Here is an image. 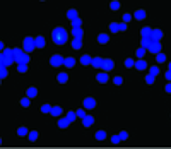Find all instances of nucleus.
I'll return each mask as SVG.
<instances>
[{
  "instance_id": "4c0bfd02",
  "label": "nucleus",
  "mask_w": 171,
  "mask_h": 149,
  "mask_svg": "<svg viewBox=\"0 0 171 149\" xmlns=\"http://www.w3.org/2000/svg\"><path fill=\"white\" fill-rule=\"evenodd\" d=\"M76 117H77V112H68V113H67V118H68L70 122L76 120Z\"/></svg>"
},
{
  "instance_id": "4468645a",
  "label": "nucleus",
  "mask_w": 171,
  "mask_h": 149,
  "mask_svg": "<svg viewBox=\"0 0 171 149\" xmlns=\"http://www.w3.org/2000/svg\"><path fill=\"white\" fill-rule=\"evenodd\" d=\"M135 69H137V70H146V69H147V64L140 58V60L135 62Z\"/></svg>"
},
{
  "instance_id": "4be33fe9",
  "label": "nucleus",
  "mask_w": 171,
  "mask_h": 149,
  "mask_svg": "<svg viewBox=\"0 0 171 149\" xmlns=\"http://www.w3.org/2000/svg\"><path fill=\"white\" fill-rule=\"evenodd\" d=\"M134 17H135V19H139V21H142L144 17H146V10H142V9H140V10H137V12L134 14Z\"/></svg>"
},
{
  "instance_id": "f704fd0d",
  "label": "nucleus",
  "mask_w": 171,
  "mask_h": 149,
  "mask_svg": "<svg viewBox=\"0 0 171 149\" xmlns=\"http://www.w3.org/2000/svg\"><path fill=\"white\" fill-rule=\"evenodd\" d=\"M7 67H5V65H2V67H0V77H2V79H5V77H7Z\"/></svg>"
},
{
  "instance_id": "9d476101",
  "label": "nucleus",
  "mask_w": 171,
  "mask_h": 149,
  "mask_svg": "<svg viewBox=\"0 0 171 149\" xmlns=\"http://www.w3.org/2000/svg\"><path fill=\"white\" fill-rule=\"evenodd\" d=\"M22 55H24V52L21 48H14V60L17 62V64H19L21 62V58H22Z\"/></svg>"
},
{
  "instance_id": "6e6552de",
  "label": "nucleus",
  "mask_w": 171,
  "mask_h": 149,
  "mask_svg": "<svg viewBox=\"0 0 171 149\" xmlns=\"http://www.w3.org/2000/svg\"><path fill=\"white\" fill-rule=\"evenodd\" d=\"M92 124H94V118H92V115H86V117L82 118V125H84V127H91Z\"/></svg>"
},
{
  "instance_id": "f257e3e1",
  "label": "nucleus",
  "mask_w": 171,
  "mask_h": 149,
  "mask_svg": "<svg viewBox=\"0 0 171 149\" xmlns=\"http://www.w3.org/2000/svg\"><path fill=\"white\" fill-rule=\"evenodd\" d=\"M52 38H53V41H55L56 45H64V43H67L68 34H67V31H65L64 28H56V29H53Z\"/></svg>"
},
{
  "instance_id": "6ab92c4d",
  "label": "nucleus",
  "mask_w": 171,
  "mask_h": 149,
  "mask_svg": "<svg viewBox=\"0 0 171 149\" xmlns=\"http://www.w3.org/2000/svg\"><path fill=\"white\" fill-rule=\"evenodd\" d=\"M36 40V48H43L45 46V38L43 36H38V38H34Z\"/></svg>"
},
{
  "instance_id": "9b49d317",
  "label": "nucleus",
  "mask_w": 171,
  "mask_h": 149,
  "mask_svg": "<svg viewBox=\"0 0 171 149\" xmlns=\"http://www.w3.org/2000/svg\"><path fill=\"white\" fill-rule=\"evenodd\" d=\"M161 38H163V31H161V29H152V40L161 41Z\"/></svg>"
},
{
  "instance_id": "2eb2a0df",
  "label": "nucleus",
  "mask_w": 171,
  "mask_h": 149,
  "mask_svg": "<svg viewBox=\"0 0 171 149\" xmlns=\"http://www.w3.org/2000/svg\"><path fill=\"white\" fill-rule=\"evenodd\" d=\"M68 124H70V120H68L67 117H65V118H60V120H58V127H60V129H67Z\"/></svg>"
},
{
  "instance_id": "423d86ee",
  "label": "nucleus",
  "mask_w": 171,
  "mask_h": 149,
  "mask_svg": "<svg viewBox=\"0 0 171 149\" xmlns=\"http://www.w3.org/2000/svg\"><path fill=\"white\" fill-rule=\"evenodd\" d=\"M113 67H115V62L110 60V58H106V60H103V70L104 72H108V70H113Z\"/></svg>"
},
{
  "instance_id": "2f4dec72",
  "label": "nucleus",
  "mask_w": 171,
  "mask_h": 149,
  "mask_svg": "<svg viewBox=\"0 0 171 149\" xmlns=\"http://www.w3.org/2000/svg\"><path fill=\"white\" fill-rule=\"evenodd\" d=\"M110 9H111V10H118V9H120V2H118V0H113L111 4H110Z\"/></svg>"
},
{
  "instance_id": "7ed1b4c3",
  "label": "nucleus",
  "mask_w": 171,
  "mask_h": 149,
  "mask_svg": "<svg viewBox=\"0 0 171 149\" xmlns=\"http://www.w3.org/2000/svg\"><path fill=\"white\" fill-rule=\"evenodd\" d=\"M36 48V40H33V38H24V52H33V50Z\"/></svg>"
},
{
  "instance_id": "e433bc0d",
  "label": "nucleus",
  "mask_w": 171,
  "mask_h": 149,
  "mask_svg": "<svg viewBox=\"0 0 171 149\" xmlns=\"http://www.w3.org/2000/svg\"><path fill=\"white\" fill-rule=\"evenodd\" d=\"M21 105H22V106H29V105H31V98H22V100H21Z\"/></svg>"
},
{
  "instance_id": "7c9ffc66",
  "label": "nucleus",
  "mask_w": 171,
  "mask_h": 149,
  "mask_svg": "<svg viewBox=\"0 0 171 149\" xmlns=\"http://www.w3.org/2000/svg\"><path fill=\"white\" fill-rule=\"evenodd\" d=\"M110 29H111V33H118L120 31V24L118 22H111V24H110Z\"/></svg>"
},
{
  "instance_id": "ddd939ff",
  "label": "nucleus",
  "mask_w": 171,
  "mask_h": 149,
  "mask_svg": "<svg viewBox=\"0 0 171 149\" xmlns=\"http://www.w3.org/2000/svg\"><path fill=\"white\" fill-rule=\"evenodd\" d=\"M92 67L101 69V67H103V58H99V57H94V58H92Z\"/></svg>"
},
{
  "instance_id": "a19ab883",
  "label": "nucleus",
  "mask_w": 171,
  "mask_h": 149,
  "mask_svg": "<svg viewBox=\"0 0 171 149\" xmlns=\"http://www.w3.org/2000/svg\"><path fill=\"white\" fill-rule=\"evenodd\" d=\"M29 141H36V139H38V132H36V130H33V132H29Z\"/></svg>"
},
{
  "instance_id": "c03bdc74",
  "label": "nucleus",
  "mask_w": 171,
  "mask_h": 149,
  "mask_svg": "<svg viewBox=\"0 0 171 149\" xmlns=\"http://www.w3.org/2000/svg\"><path fill=\"white\" fill-rule=\"evenodd\" d=\"M149 72H151L152 76H157V74H159V69H157V67H151V69H149Z\"/></svg>"
},
{
  "instance_id": "f3484780",
  "label": "nucleus",
  "mask_w": 171,
  "mask_h": 149,
  "mask_svg": "<svg viewBox=\"0 0 171 149\" xmlns=\"http://www.w3.org/2000/svg\"><path fill=\"white\" fill-rule=\"evenodd\" d=\"M80 64H82V65H89V64H92V58L89 55H84V57H80Z\"/></svg>"
},
{
  "instance_id": "ea45409f",
  "label": "nucleus",
  "mask_w": 171,
  "mask_h": 149,
  "mask_svg": "<svg viewBox=\"0 0 171 149\" xmlns=\"http://www.w3.org/2000/svg\"><path fill=\"white\" fill-rule=\"evenodd\" d=\"M125 67H135V62H134V58H127V60H125Z\"/></svg>"
},
{
  "instance_id": "5701e85b",
  "label": "nucleus",
  "mask_w": 171,
  "mask_h": 149,
  "mask_svg": "<svg viewBox=\"0 0 171 149\" xmlns=\"http://www.w3.org/2000/svg\"><path fill=\"white\" fill-rule=\"evenodd\" d=\"M96 139H98V141H104V139H106V132H104V130H98V132H96Z\"/></svg>"
},
{
  "instance_id": "473e14b6",
  "label": "nucleus",
  "mask_w": 171,
  "mask_h": 149,
  "mask_svg": "<svg viewBox=\"0 0 171 149\" xmlns=\"http://www.w3.org/2000/svg\"><path fill=\"white\" fill-rule=\"evenodd\" d=\"M17 134H19L21 137H26V135H29V132H28V129H26V127H21V129L17 130Z\"/></svg>"
},
{
  "instance_id": "09e8293b",
  "label": "nucleus",
  "mask_w": 171,
  "mask_h": 149,
  "mask_svg": "<svg viewBox=\"0 0 171 149\" xmlns=\"http://www.w3.org/2000/svg\"><path fill=\"white\" fill-rule=\"evenodd\" d=\"M128 21H132V14H125L123 16V22H128Z\"/></svg>"
},
{
  "instance_id": "39448f33",
  "label": "nucleus",
  "mask_w": 171,
  "mask_h": 149,
  "mask_svg": "<svg viewBox=\"0 0 171 149\" xmlns=\"http://www.w3.org/2000/svg\"><path fill=\"white\" fill-rule=\"evenodd\" d=\"M147 52H151V53H159L161 52V41H154V40H152V43H151V46L147 48Z\"/></svg>"
},
{
  "instance_id": "49530a36",
  "label": "nucleus",
  "mask_w": 171,
  "mask_h": 149,
  "mask_svg": "<svg viewBox=\"0 0 171 149\" xmlns=\"http://www.w3.org/2000/svg\"><path fill=\"white\" fill-rule=\"evenodd\" d=\"M127 137H128V134L125 132V130L123 132H120V139H122V141H127Z\"/></svg>"
},
{
  "instance_id": "1a4fd4ad",
  "label": "nucleus",
  "mask_w": 171,
  "mask_h": 149,
  "mask_svg": "<svg viewBox=\"0 0 171 149\" xmlns=\"http://www.w3.org/2000/svg\"><path fill=\"white\" fill-rule=\"evenodd\" d=\"M140 34H142V38H149V40H152V29L151 28H142V29H140Z\"/></svg>"
},
{
  "instance_id": "8fccbe9b",
  "label": "nucleus",
  "mask_w": 171,
  "mask_h": 149,
  "mask_svg": "<svg viewBox=\"0 0 171 149\" xmlns=\"http://www.w3.org/2000/svg\"><path fill=\"white\" fill-rule=\"evenodd\" d=\"M127 29V22H120V31H125Z\"/></svg>"
},
{
  "instance_id": "dca6fc26",
  "label": "nucleus",
  "mask_w": 171,
  "mask_h": 149,
  "mask_svg": "<svg viewBox=\"0 0 171 149\" xmlns=\"http://www.w3.org/2000/svg\"><path fill=\"white\" fill-rule=\"evenodd\" d=\"M72 48L74 50L82 48V41H80V38H74V41H72Z\"/></svg>"
},
{
  "instance_id": "aec40b11",
  "label": "nucleus",
  "mask_w": 171,
  "mask_h": 149,
  "mask_svg": "<svg viewBox=\"0 0 171 149\" xmlns=\"http://www.w3.org/2000/svg\"><path fill=\"white\" fill-rule=\"evenodd\" d=\"M72 34H74V38H82V29L80 28H72Z\"/></svg>"
},
{
  "instance_id": "c9c22d12",
  "label": "nucleus",
  "mask_w": 171,
  "mask_h": 149,
  "mask_svg": "<svg viewBox=\"0 0 171 149\" xmlns=\"http://www.w3.org/2000/svg\"><path fill=\"white\" fill-rule=\"evenodd\" d=\"M52 108H53L52 105H43L41 106V112L43 113H52Z\"/></svg>"
},
{
  "instance_id": "a878e982",
  "label": "nucleus",
  "mask_w": 171,
  "mask_h": 149,
  "mask_svg": "<svg viewBox=\"0 0 171 149\" xmlns=\"http://www.w3.org/2000/svg\"><path fill=\"white\" fill-rule=\"evenodd\" d=\"M56 79H58V82H67V81H68V76H67L65 72H60Z\"/></svg>"
},
{
  "instance_id": "864d4df0",
  "label": "nucleus",
  "mask_w": 171,
  "mask_h": 149,
  "mask_svg": "<svg viewBox=\"0 0 171 149\" xmlns=\"http://www.w3.org/2000/svg\"><path fill=\"white\" fill-rule=\"evenodd\" d=\"M169 70H171V62H169Z\"/></svg>"
},
{
  "instance_id": "cd10ccee",
  "label": "nucleus",
  "mask_w": 171,
  "mask_h": 149,
  "mask_svg": "<svg viewBox=\"0 0 171 149\" xmlns=\"http://www.w3.org/2000/svg\"><path fill=\"white\" fill-rule=\"evenodd\" d=\"M156 60L159 62V64H163V62H166V55H164V53H156Z\"/></svg>"
},
{
  "instance_id": "b1692460",
  "label": "nucleus",
  "mask_w": 171,
  "mask_h": 149,
  "mask_svg": "<svg viewBox=\"0 0 171 149\" xmlns=\"http://www.w3.org/2000/svg\"><path fill=\"white\" fill-rule=\"evenodd\" d=\"M98 41H99L101 45H106L108 41H110V38H108V34H99V36H98Z\"/></svg>"
},
{
  "instance_id": "c756f323",
  "label": "nucleus",
  "mask_w": 171,
  "mask_h": 149,
  "mask_svg": "<svg viewBox=\"0 0 171 149\" xmlns=\"http://www.w3.org/2000/svg\"><path fill=\"white\" fill-rule=\"evenodd\" d=\"M17 70H19L21 74L28 72V64H19V65H17Z\"/></svg>"
},
{
  "instance_id": "c85d7f7f",
  "label": "nucleus",
  "mask_w": 171,
  "mask_h": 149,
  "mask_svg": "<svg viewBox=\"0 0 171 149\" xmlns=\"http://www.w3.org/2000/svg\"><path fill=\"white\" fill-rule=\"evenodd\" d=\"M140 43H142V46L146 50L149 48V46H151V43H152V40H149V38H142V41H140Z\"/></svg>"
},
{
  "instance_id": "79ce46f5",
  "label": "nucleus",
  "mask_w": 171,
  "mask_h": 149,
  "mask_svg": "<svg viewBox=\"0 0 171 149\" xmlns=\"http://www.w3.org/2000/svg\"><path fill=\"white\" fill-rule=\"evenodd\" d=\"M120 141H122V139H120V134H116V135L111 137V142H113V144H118Z\"/></svg>"
},
{
  "instance_id": "f8f14e48",
  "label": "nucleus",
  "mask_w": 171,
  "mask_h": 149,
  "mask_svg": "<svg viewBox=\"0 0 171 149\" xmlns=\"http://www.w3.org/2000/svg\"><path fill=\"white\" fill-rule=\"evenodd\" d=\"M96 79H98V82H108V72H99L98 76H96Z\"/></svg>"
},
{
  "instance_id": "20e7f679",
  "label": "nucleus",
  "mask_w": 171,
  "mask_h": 149,
  "mask_svg": "<svg viewBox=\"0 0 171 149\" xmlns=\"http://www.w3.org/2000/svg\"><path fill=\"white\" fill-rule=\"evenodd\" d=\"M50 64H52L53 67H60V65L65 64V58L62 55H53L52 58H50Z\"/></svg>"
},
{
  "instance_id": "0eeeda50",
  "label": "nucleus",
  "mask_w": 171,
  "mask_h": 149,
  "mask_svg": "<svg viewBox=\"0 0 171 149\" xmlns=\"http://www.w3.org/2000/svg\"><path fill=\"white\" fill-rule=\"evenodd\" d=\"M96 106V100L94 98H86V100H84V108L86 110H92Z\"/></svg>"
},
{
  "instance_id": "412c9836",
  "label": "nucleus",
  "mask_w": 171,
  "mask_h": 149,
  "mask_svg": "<svg viewBox=\"0 0 171 149\" xmlns=\"http://www.w3.org/2000/svg\"><path fill=\"white\" fill-rule=\"evenodd\" d=\"M62 115V108L60 106H53L52 108V117H60Z\"/></svg>"
},
{
  "instance_id": "37998d69",
  "label": "nucleus",
  "mask_w": 171,
  "mask_h": 149,
  "mask_svg": "<svg viewBox=\"0 0 171 149\" xmlns=\"http://www.w3.org/2000/svg\"><path fill=\"white\" fill-rule=\"evenodd\" d=\"M146 55V48H144V46H140L139 50H137V57H144Z\"/></svg>"
},
{
  "instance_id": "a18cd8bd",
  "label": "nucleus",
  "mask_w": 171,
  "mask_h": 149,
  "mask_svg": "<svg viewBox=\"0 0 171 149\" xmlns=\"http://www.w3.org/2000/svg\"><path fill=\"white\" fill-rule=\"evenodd\" d=\"M113 82H115L116 86H122V84H123V79H122V77H115V79H113Z\"/></svg>"
},
{
  "instance_id": "72a5a7b5",
  "label": "nucleus",
  "mask_w": 171,
  "mask_h": 149,
  "mask_svg": "<svg viewBox=\"0 0 171 149\" xmlns=\"http://www.w3.org/2000/svg\"><path fill=\"white\" fill-rule=\"evenodd\" d=\"M80 24H82V21H80L79 17L72 19V28H80Z\"/></svg>"
},
{
  "instance_id": "bb28decb",
  "label": "nucleus",
  "mask_w": 171,
  "mask_h": 149,
  "mask_svg": "<svg viewBox=\"0 0 171 149\" xmlns=\"http://www.w3.org/2000/svg\"><path fill=\"white\" fill-rule=\"evenodd\" d=\"M28 96L29 98H36V96H38V89H36V88H29L28 89Z\"/></svg>"
},
{
  "instance_id": "a211bd4d",
  "label": "nucleus",
  "mask_w": 171,
  "mask_h": 149,
  "mask_svg": "<svg viewBox=\"0 0 171 149\" xmlns=\"http://www.w3.org/2000/svg\"><path fill=\"white\" fill-rule=\"evenodd\" d=\"M74 65H76V58H72V57H67V58H65V67H74Z\"/></svg>"
},
{
  "instance_id": "de8ad7c7",
  "label": "nucleus",
  "mask_w": 171,
  "mask_h": 149,
  "mask_svg": "<svg viewBox=\"0 0 171 149\" xmlns=\"http://www.w3.org/2000/svg\"><path fill=\"white\" fill-rule=\"evenodd\" d=\"M77 117L84 118V117H86V112H84V110H77Z\"/></svg>"
},
{
  "instance_id": "3c124183",
  "label": "nucleus",
  "mask_w": 171,
  "mask_h": 149,
  "mask_svg": "<svg viewBox=\"0 0 171 149\" xmlns=\"http://www.w3.org/2000/svg\"><path fill=\"white\" fill-rule=\"evenodd\" d=\"M166 79H168V81H171V70H168V72H166Z\"/></svg>"
},
{
  "instance_id": "58836bf2",
  "label": "nucleus",
  "mask_w": 171,
  "mask_h": 149,
  "mask_svg": "<svg viewBox=\"0 0 171 149\" xmlns=\"http://www.w3.org/2000/svg\"><path fill=\"white\" fill-rule=\"evenodd\" d=\"M154 77H156V76H152V74L149 72L147 76H146V82H147V84H152V82H154Z\"/></svg>"
},
{
  "instance_id": "393cba45",
  "label": "nucleus",
  "mask_w": 171,
  "mask_h": 149,
  "mask_svg": "<svg viewBox=\"0 0 171 149\" xmlns=\"http://www.w3.org/2000/svg\"><path fill=\"white\" fill-rule=\"evenodd\" d=\"M67 17H68V19H76V17H79V16H77V10H76V9H70V10H68V12H67Z\"/></svg>"
},
{
  "instance_id": "f03ea898",
  "label": "nucleus",
  "mask_w": 171,
  "mask_h": 149,
  "mask_svg": "<svg viewBox=\"0 0 171 149\" xmlns=\"http://www.w3.org/2000/svg\"><path fill=\"white\" fill-rule=\"evenodd\" d=\"M14 62H16V60H14V50H9V48L2 50V55H0V64L5 65V67H10Z\"/></svg>"
},
{
  "instance_id": "603ef678",
  "label": "nucleus",
  "mask_w": 171,
  "mask_h": 149,
  "mask_svg": "<svg viewBox=\"0 0 171 149\" xmlns=\"http://www.w3.org/2000/svg\"><path fill=\"white\" fill-rule=\"evenodd\" d=\"M166 93H171V82H169V84H166Z\"/></svg>"
}]
</instances>
